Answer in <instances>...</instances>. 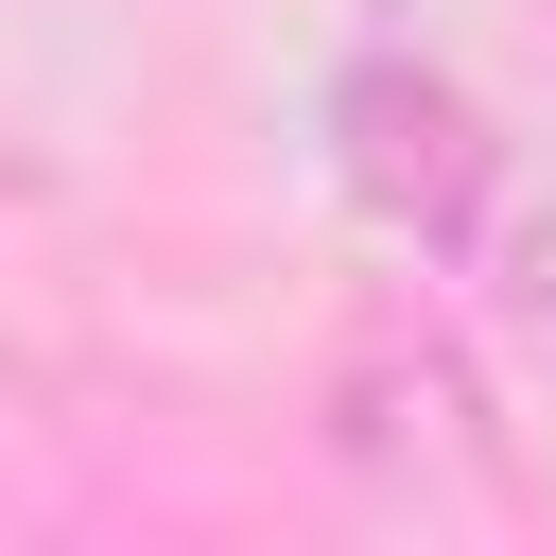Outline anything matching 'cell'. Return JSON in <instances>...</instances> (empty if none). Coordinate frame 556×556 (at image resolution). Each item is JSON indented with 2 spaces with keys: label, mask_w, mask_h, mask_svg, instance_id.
I'll use <instances>...</instances> for the list:
<instances>
[{
  "label": "cell",
  "mask_w": 556,
  "mask_h": 556,
  "mask_svg": "<svg viewBox=\"0 0 556 556\" xmlns=\"http://www.w3.org/2000/svg\"><path fill=\"white\" fill-rule=\"evenodd\" d=\"M313 417H330V469H348V486H486V469H504L486 365H469V330L417 313V295H365V313L330 330Z\"/></svg>",
  "instance_id": "cell-1"
},
{
  "label": "cell",
  "mask_w": 556,
  "mask_h": 556,
  "mask_svg": "<svg viewBox=\"0 0 556 556\" xmlns=\"http://www.w3.org/2000/svg\"><path fill=\"white\" fill-rule=\"evenodd\" d=\"M330 174H348V208H365L382 243H417V261L486 243V208H504V139H486V104H469L434 52H365V70L330 87Z\"/></svg>",
  "instance_id": "cell-2"
},
{
  "label": "cell",
  "mask_w": 556,
  "mask_h": 556,
  "mask_svg": "<svg viewBox=\"0 0 556 556\" xmlns=\"http://www.w3.org/2000/svg\"><path fill=\"white\" fill-rule=\"evenodd\" d=\"M504 313H539V330H556V208H521V226H504Z\"/></svg>",
  "instance_id": "cell-3"
}]
</instances>
